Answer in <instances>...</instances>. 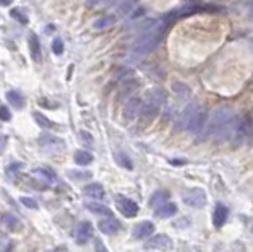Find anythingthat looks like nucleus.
Instances as JSON below:
<instances>
[{
	"mask_svg": "<svg viewBox=\"0 0 253 252\" xmlns=\"http://www.w3.org/2000/svg\"><path fill=\"white\" fill-rule=\"evenodd\" d=\"M174 24V19L171 18L169 11L155 19L152 24H149L146 30L142 32L139 37V40L134 45L133 51L138 54V56H146V54L152 52L158 45L162 43L165 38V34L168 32V29Z\"/></svg>",
	"mask_w": 253,
	"mask_h": 252,
	"instance_id": "f257e3e1",
	"label": "nucleus"
},
{
	"mask_svg": "<svg viewBox=\"0 0 253 252\" xmlns=\"http://www.w3.org/2000/svg\"><path fill=\"white\" fill-rule=\"evenodd\" d=\"M206 111L200 105H190L180 113L177 127L188 132H200L204 127Z\"/></svg>",
	"mask_w": 253,
	"mask_h": 252,
	"instance_id": "f03ea898",
	"label": "nucleus"
},
{
	"mask_svg": "<svg viewBox=\"0 0 253 252\" xmlns=\"http://www.w3.org/2000/svg\"><path fill=\"white\" fill-rule=\"evenodd\" d=\"M163 100H165V96L160 91H154L149 94L146 100L142 101V106H141V113H139L141 124H149L155 119L157 114L160 113Z\"/></svg>",
	"mask_w": 253,
	"mask_h": 252,
	"instance_id": "7ed1b4c3",
	"label": "nucleus"
},
{
	"mask_svg": "<svg viewBox=\"0 0 253 252\" xmlns=\"http://www.w3.org/2000/svg\"><path fill=\"white\" fill-rule=\"evenodd\" d=\"M182 200L190 208H203L206 202H208V195L200 187H195V189H188V191L182 195Z\"/></svg>",
	"mask_w": 253,
	"mask_h": 252,
	"instance_id": "20e7f679",
	"label": "nucleus"
},
{
	"mask_svg": "<svg viewBox=\"0 0 253 252\" xmlns=\"http://www.w3.org/2000/svg\"><path fill=\"white\" fill-rule=\"evenodd\" d=\"M229 121V109L226 108H220L215 111V114L212 116V119L209 121L208 127H206V135H211V133L217 132L223 127V125Z\"/></svg>",
	"mask_w": 253,
	"mask_h": 252,
	"instance_id": "39448f33",
	"label": "nucleus"
},
{
	"mask_svg": "<svg viewBox=\"0 0 253 252\" xmlns=\"http://www.w3.org/2000/svg\"><path fill=\"white\" fill-rule=\"evenodd\" d=\"M144 248L146 249H155V251H172L174 243L168 235L160 233V235H155L150 240H147Z\"/></svg>",
	"mask_w": 253,
	"mask_h": 252,
	"instance_id": "423d86ee",
	"label": "nucleus"
},
{
	"mask_svg": "<svg viewBox=\"0 0 253 252\" xmlns=\"http://www.w3.org/2000/svg\"><path fill=\"white\" fill-rule=\"evenodd\" d=\"M116 203H117V208L121 209V212L125 217H134L139 211L138 204L134 203L131 199H126V197H124V195H117Z\"/></svg>",
	"mask_w": 253,
	"mask_h": 252,
	"instance_id": "0eeeda50",
	"label": "nucleus"
},
{
	"mask_svg": "<svg viewBox=\"0 0 253 252\" xmlns=\"http://www.w3.org/2000/svg\"><path fill=\"white\" fill-rule=\"evenodd\" d=\"M93 235V227L89 220H83V222H79L78 227H76V241L79 244H85L92 238Z\"/></svg>",
	"mask_w": 253,
	"mask_h": 252,
	"instance_id": "6e6552de",
	"label": "nucleus"
},
{
	"mask_svg": "<svg viewBox=\"0 0 253 252\" xmlns=\"http://www.w3.org/2000/svg\"><path fill=\"white\" fill-rule=\"evenodd\" d=\"M141 106H142V100L141 99H136V97L130 99V101L124 108V117H125V121H131L136 116H139Z\"/></svg>",
	"mask_w": 253,
	"mask_h": 252,
	"instance_id": "1a4fd4ad",
	"label": "nucleus"
},
{
	"mask_svg": "<svg viewBox=\"0 0 253 252\" xmlns=\"http://www.w3.org/2000/svg\"><path fill=\"white\" fill-rule=\"evenodd\" d=\"M154 230H155V227H154L152 222H150V220H142V222L134 225V228H133V236L136 240H144V238H147V236L152 235Z\"/></svg>",
	"mask_w": 253,
	"mask_h": 252,
	"instance_id": "9d476101",
	"label": "nucleus"
},
{
	"mask_svg": "<svg viewBox=\"0 0 253 252\" xmlns=\"http://www.w3.org/2000/svg\"><path fill=\"white\" fill-rule=\"evenodd\" d=\"M98 228L105 235H114L121 230V222L116 217H105L98 222Z\"/></svg>",
	"mask_w": 253,
	"mask_h": 252,
	"instance_id": "9b49d317",
	"label": "nucleus"
},
{
	"mask_svg": "<svg viewBox=\"0 0 253 252\" xmlns=\"http://www.w3.org/2000/svg\"><path fill=\"white\" fill-rule=\"evenodd\" d=\"M228 214H229V211L228 208L225 206V204H221V203H217L215 204V209H213V214H212V222H213V227H221L225 222H226V219H228Z\"/></svg>",
	"mask_w": 253,
	"mask_h": 252,
	"instance_id": "f8f14e48",
	"label": "nucleus"
},
{
	"mask_svg": "<svg viewBox=\"0 0 253 252\" xmlns=\"http://www.w3.org/2000/svg\"><path fill=\"white\" fill-rule=\"evenodd\" d=\"M83 194L89 199H95V200H101L105 197V189H103L101 184L98 183H92V184H87L83 189Z\"/></svg>",
	"mask_w": 253,
	"mask_h": 252,
	"instance_id": "ddd939ff",
	"label": "nucleus"
},
{
	"mask_svg": "<svg viewBox=\"0 0 253 252\" xmlns=\"http://www.w3.org/2000/svg\"><path fill=\"white\" fill-rule=\"evenodd\" d=\"M29 50H30V56L34 59V62H42V46H40L38 37L32 32L29 35Z\"/></svg>",
	"mask_w": 253,
	"mask_h": 252,
	"instance_id": "4468645a",
	"label": "nucleus"
},
{
	"mask_svg": "<svg viewBox=\"0 0 253 252\" xmlns=\"http://www.w3.org/2000/svg\"><path fill=\"white\" fill-rule=\"evenodd\" d=\"M169 200V192L168 191H157L152 194V197H150V200H149V204H150V208H162L163 204H166Z\"/></svg>",
	"mask_w": 253,
	"mask_h": 252,
	"instance_id": "2eb2a0df",
	"label": "nucleus"
},
{
	"mask_svg": "<svg viewBox=\"0 0 253 252\" xmlns=\"http://www.w3.org/2000/svg\"><path fill=\"white\" fill-rule=\"evenodd\" d=\"M85 208L89 211H92L93 214H101V216H106V217H113V211H111L108 206H105V204L98 203V202H87Z\"/></svg>",
	"mask_w": 253,
	"mask_h": 252,
	"instance_id": "dca6fc26",
	"label": "nucleus"
},
{
	"mask_svg": "<svg viewBox=\"0 0 253 252\" xmlns=\"http://www.w3.org/2000/svg\"><path fill=\"white\" fill-rule=\"evenodd\" d=\"M176 212H177V206L172 202H168L166 204H163L162 208L155 209V216L160 217V219H168V217L176 214Z\"/></svg>",
	"mask_w": 253,
	"mask_h": 252,
	"instance_id": "f3484780",
	"label": "nucleus"
},
{
	"mask_svg": "<svg viewBox=\"0 0 253 252\" xmlns=\"http://www.w3.org/2000/svg\"><path fill=\"white\" fill-rule=\"evenodd\" d=\"M6 100L10 101V105H13V108H16V109H21V108H24V105H26V100H24L21 92H18V91H8Z\"/></svg>",
	"mask_w": 253,
	"mask_h": 252,
	"instance_id": "a211bd4d",
	"label": "nucleus"
},
{
	"mask_svg": "<svg viewBox=\"0 0 253 252\" xmlns=\"http://www.w3.org/2000/svg\"><path fill=\"white\" fill-rule=\"evenodd\" d=\"M32 116H34L35 122L40 125V127H43V129H54L55 127V124L51 119H47V117L44 114H42V113L34 111V113H32Z\"/></svg>",
	"mask_w": 253,
	"mask_h": 252,
	"instance_id": "6ab92c4d",
	"label": "nucleus"
},
{
	"mask_svg": "<svg viewBox=\"0 0 253 252\" xmlns=\"http://www.w3.org/2000/svg\"><path fill=\"white\" fill-rule=\"evenodd\" d=\"M92 160H93V155L90 152H87V151H78L75 154V162L78 165H81V167H84V165H89Z\"/></svg>",
	"mask_w": 253,
	"mask_h": 252,
	"instance_id": "aec40b11",
	"label": "nucleus"
},
{
	"mask_svg": "<svg viewBox=\"0 0 253 252\" xmlns=\"http://www.w3.org/2000/svg\"><path fill=\"white\" fill-rule=\"evenodd\" d=\"M114 21H116V18L113 16V14H106V16H103V18H100V19H97L93 22V27L95 29H105V27H109L111 24H114Z\"/></svg>",
	"mask_w": 253,
	"mask_h": 252,
	"instance_id": "412c9836",
	"label": "nucleus"
},
{
	"mask_svg": "<svg viewBox=\"0 0 253 252\" xmlns=\"http://www.w3.org/2000/svg\"><path fill=\"white\" fill-rule=\"evenodd\" d=\"M172 91L176 92L177 96H180V97H188V96H190V89H188V86H187V84H184V83H179V81L172 83Z\"/></svg>",
	"mask_w": 253,
	"mask_h": 252,
	"instance_id": "4be33fe9",
	"label": "nucleus"
},
{
	"mask_svg": "<svg viewBox=\"0 0 253 252\" xmlns=\"http://www.w3.org/2000/svg\"><path fill=\"white\" fill-rule=\"evenodd\" d=\"M116 160H117V163H121L122 167H125V168H128V170H131L133 168V165H131V160L126 157L124 152H116Z\"/></svg>",
	"mask_w": 253,
	"mask_h": 252,
	"instance_id": "5701e85b",
	"label": "nucleus"
},
{
	"mask_svg": "<svg viewBox=\"0 0 253 252\" xmlns=\"http://www.w3.org/2000/svg\"><path fill=\"white\" fill-rule=\"evenodd\" d=\"M10 14H11V18H14L16 21H19L21 24H27V22H29L27 14H24L22 10H19V8H13Z\"/></svg>",
	"mask_w": 253,
	"mask_h": 252,
	"instance_id": "b1692460",
	"label": "nucleus"
},
{
	"mask_svg": "<svg viewBox=\"0 0 253 252\" xmlns=\"http://www.w3.org/2000/svg\"><path fill=\"white\" fill-rule=\"evenodd\" d=\"M34 173H35V175H43L47 181H51V183H52V181H55V175H54V173L49 171V170H46V168H35Z\"/></svg>",
	"mask_w": 253,
	"mask_h": 252,
	"instance_id": "393cba45",
	"label": "nucleus"
},
{
	"mask_svg": "<svg viewBox=\"0 0 253 252\" xmlns=\"http://www.w3.org/2000/svg\"><path fill=\"white\" fill-rule=\"evenodd\" d=\"M52 51H54V54H57V56H60V54L63 52V42H62V38H54Z\"/></svg>",
	"mask_w": 253,
	"mask_h": 252,
	"instance_id": "a878e982",
	"label": "nucleus"
},
{
	"mask_svg": "<svg viewBox=\"0 0 253 252\" xmlns=\"http://www.w3.org/2000/svg\"><path fill=\"white\" fill-rule=\"evenodd\" d=\"M3 222H5L8 227H10V228H13V227H16V225H19L18 217L13 216V214H6V216L3 217Z\"/></svg>",
	"mask_w": 253,
	"mask_h": 252,
	"instance_id": "bb28decb",
	"label": "nucleus"
},
{
	"mask_svg": "<svg viewBox=\"0 0 253 252\" xmlns=\"http://www.w3.org/2000/svg\"><path fill=\"white\" fill-rule=\"evenodd\" d=\"M11 119V113H10V109H8L6 106H0V121H5L8 122Z\"/></svg>",
	"mask_w": 253,
	"mask_h": 252,
	"instance_id": "cd10ccee",
	"label": "nucleus"
},
{
	"mask_svg": "<svg viewBox=\"0 0 253 252\" xmlns=\"http://www.w3.org/2000/svg\"><path fill=\"white\" fill-rule=\"evenodd\" d=\"M21 202H22L24 206H27V208H32V209H37L38 208V203L34 199H29V197H22Z\"/></svg>",
	"mask_w": 253,
	"mask_h": 252,
	"instance_id": "c85d7f7f",
	"label": "nucleus"
},
{
	"mask_svg": "<svg viewBox=\"0 0 253 252\" xmlns=\"http://www.w3.org/2000/svg\"><path fill=\"white\" fill-rule=\"evenodd\" d=\"M95 252H109V251L101 240H95Z\"/></svg>",
	"mask_w": 253,
	"mask_h": 252,
	"instance_id": "c756f323",
	"label": "nucleus"
},
{
	"mask_svg": "<svg viewBox=\"0 0 253 252\" xmlns=\"http://www.w3.org/2000/svg\"><path fill=\"white\" fill-rule=\"evenodd\" d=\"M70 175H78V176H73V179H84L87 176H90L89 173H75V171H70Z\"/></svg>",
	"mask_w": 253,
	"mask_h": 252,
	"instance_id": "7c9ffc66",
	"label": "nucleus"
},
{
	"mask_svg": "<svg viewBox=\"0 0 253 252\" xmlns=\"http://www.w3.org/2000/svg\"><path fill=\"white\" fill-rule=\"evenodd\" d=\"M81 137H84V141H85V143H92V137H90L87 132H81Z\"/></svg>",
	"mask_w": 253,
	"mask_h": 252,
	"instance_id": "2f4dec72",
	"label": "nucleus"
},
{
	"mask_svg": "<svg viewBox=\"0 0 253 252\" xmlns=\"http://www.w3.org/2000/svg\"><path fill=\"white\" fill-rule=\"evenodd\" d=\"M10 5V2H0V6H8Z\"/></svg>",
	"mask_w": 253,
	"mask_h": 252,
	"instance_id": "473e14b6",
	"label": "nucleus"
}]
</instances>
